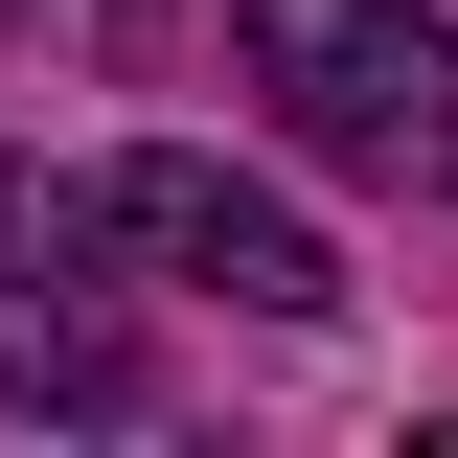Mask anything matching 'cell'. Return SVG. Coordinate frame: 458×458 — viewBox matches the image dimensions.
Wrapping results in <instances>:
<instances>
[{
  "label": "cell",
  "mask_w": 458,
  "mask_h": 458,
  "mask_svg": "<svg viewBox=\"0 0 458 458\" xmlns=\"http://www.w3.org/2000/svg\"><path fill=\"white\" fill-rule=\"evenodd\" d=\"M92 207H114V252H161V276H207V298H252V321H321V229H298L276 207V183H229V161H183V138H161V161H92Z\"/></svg>",
  "instance_id": "cell-3"
},
{
  "label": "cell",
  "mask_w": 458,
  "mask_h": 458,
  "mask_svg": "<svg viewBox=\"0 0 458 458\" xmlns=\"http://www.w3.org/2000/svg\"><path fill=\"white\" fill-rule=\"evenodd\" d=\"M0 23H23V0H0Z\"/></svg>",
  "instance_id": "cell-4"
},
{
  "label": "cell",
  "mask_w": 458,
  "mask_h": 458,
  "mask_svg": "<svg viewBox=\"0 0 458 458\" xmlns=\"http://www.w3.org/2000/svg\"><path fill=\"white\" fill-rule=\"evenodd\" d=\"M229 69L276 92L298 161L458 207V23H412V0H229Z\"/></svg>",
  "instance_id": "cell-1"
},
{
  "label": "cell",
  "mask_w": 458,
  "mask_h": 458,
  "mask_svg": "<svg viewBox=\"0 0 458 458\" xmlns=\"http://www.w3.org/2000/svg\"><path fill=\"white\" fill-rule=\"evenodd\" d=\"M0 390L23 412H161V344L114 321V207L92 183H47V161H0Z\"/></svg>",
  "instance_id": "cell-2"
}]
</instances>
